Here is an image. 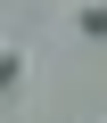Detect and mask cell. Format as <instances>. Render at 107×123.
<instances>
[{
  "label": "cell",
  "instance_id": "6da1fadb",
  "mask_svg": "<svg viewBox=\"0 0 107 123\" xmlns=\"http://www.w3.org/2000/svg\"><path fill=\"white\" fill-rule=\"evenodd\" d=\"M74 25H82V33L99 41V33H107V0H82V8H74Z\"/></svg>",
  "mask_w": 107,
  "mask_h": 123
},
{
  "label": "cell",
  "instance_id": "7a4b0ae2",
  "mask_svg": "<svg viewBox=\"0 0 107 123\" xmlns=\"http://www.w3.org/2000/svg\"><path fill=\"white\" fill-rule=\"evenodd\" d=\"M17 74H25V49H17V41H0V82H17Z\"/></svg>",
  "mask_w": 107,
  "mask_h": 123
}]
</instances>
